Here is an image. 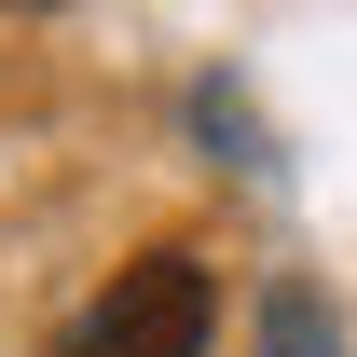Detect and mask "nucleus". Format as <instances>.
<instances>
[{"instance_id":"nucleus-1","label":"nucleus","mask_w":357,"mask_h":357,"mask_svg":"<svg viewBox=\"0 0 357 357\" xmlns=\"http://www.w3.org/2000/svg\"><path fill=\"white\" fill-rule=\"evenodd\" d=\"M206 261L192 248H151V261H124L110 289H96L83 316V357H206Z\"/></svg>"},{"instance_id":"nucleus-2","label":"nucleus","mask_w":357,"mask_h":357,"mask_svg":"<svg viewBox=\"0 0 357 357\" xmlns=\"http://www.w3.org/2000/svg\"><path fill=\"white\" fill-rule=\"evenodd\" d=\"M275 357H316V303H275Z\"/></svg>"}]
</instances>
